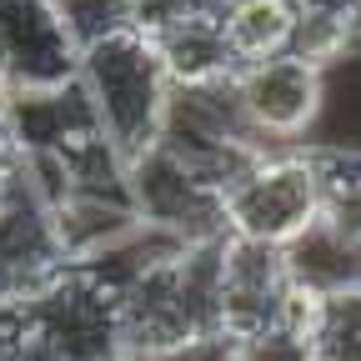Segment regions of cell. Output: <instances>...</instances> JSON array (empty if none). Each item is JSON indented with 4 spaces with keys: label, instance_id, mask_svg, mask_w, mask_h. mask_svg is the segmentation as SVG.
Listing matches in <instances>:
<instances>
[{
    "label": "cell",
    "instance_id": "cell-1",
    "mask_svg": "<svg viewBox=\"0 0 361 361\" xmlns=\"http://www.w3.org/2000/svg\"><path fill=\"white\" fill-rule=\"evenodd\" d=\"M75 85L85 90L90 116L101 135L116 146V156L130 166L161 141V116L171 80L161 71V56L146 30H116L75 56Z\"/></svg>",
    "mask_w": 361,
    "mask_h": 361
},
{
    "label": "cell",
    "instance_id": "cell-2",
    "mask_svg": "<svg viewBox=\"0 0 361 361\" xmlns=\"http://www.w3.org/2000/svg\"><path fill=\"white\" fill-rule=\"evenodd\" d=\"M326 156L322 146H261L221 186L226 236L286 251L322 221Z\"/></svg>",
    "mask_w": 361,
    "mask_h": 361
},
{
    "label": "cell",
    "instance_id": "cell-3",
    "mask_svg": "<svg viewBox=\"0 0 361 361\" xmlns=\"http://www.w3.org/2000/svg\"><path fill=\"white\" fill-rule=\"evenodd\" d=\"M16 301L66 361L121 356V276L106 261H61Z\"/></svg>",
    "mask_w": 361,
    "mask_h": 361
},
{
    "label": "cell",
    "instance_id": "cell-4",
    "mask_svg": "<svg viewBox=\"0 0 361 361\" xmlns=\"http://www.w3.org/2000/svg\"><path fill=\"white\" fill-rule=\"evenodd\" d=\"M126 196L130 211L146 231H161L171 241H221L226 216H221V186L191 161H180L166 146H151L126 166Z\"/></svg>",
    "mask_w": 361,
    "mask_h": 361
},
{
    "label": "cell",
    "instance_id": "cell-5",
    "mask_svg": "<svg viewBox=\"0 0 361 361\" xmlns=\"http://www.w3.org/2000/svg\"><path fill=\"white\" fill-rule=\"evenodd\" d=\"M236 106L256 146H306L316 116H322V85L326 75L311 71L296 56H271L256 66H241L231 75Z\"/></svg>",
    "mask_w": 361,
    "mask_h": 361
},
{
    "label": "cell",
    "instance_id": "cell-6",
    "mask_svg": "<svg viewBox=\"0 0 361 361\" xmlns=\"http://www.w3.org/2000/svg\"><path fill=\"white\" fill-rule=\"evenodd\" d=\"M286 291H291L286 251L256 246L241 236H221V246H216V331H221V341L276 326L286 311Z\"/></svg>",
    "mask_w": 361,
    "mask_h": 361
},
{
    "label": "cell",
    "instance_id": "cell-7",
    "mask_svg": "<svg viewBox=\"0 0 361 361\" xmlns=\"http://www.w3.org/2000/svg\"><path fill=\"white\" fill-rule=\"evenodd\" d=\"M161 71L171 85H206V80H226L236 75V61L226 51V35H221V16L216 11H196V16H180L166 20L156 30H146Z\"/></svg>",
    "mask_w": 361,
    "mask_h": 361
},
{
    "label": "cell",
    "instance_id": "cell-8",
    "mask_svg": "<svg viewBox=\"0 0 361 361\" xmlns=\"http://www.w3.org/2000/svg\"><path fill=\"white\" fill-rule=\"evenodd\" d=\"M221 35H226V51H231L236 71L271 61V56H286L291 51V35H296V0H221Z\"/></svg>",
    "mask_w": 361,
    "mask_h": 361
},
{
    "label": "cell",
    "instance_id": "cell-9",
    "mask_svg": "<svg viewBox=\"0 0 361 361\" xmlns=\"http://www.w3.org/2000/svg\"><path fill=\"white\" fill-rule=\"evenodd\" d=\"M311 346L316 361H361V281L322 296V311L311 322Z\"/></svg>",
    "mask_w": 361,
    "mask_h": 361
},
{
    "label": "cell",
    "instance_id": "cell-10",
    "mask_svg": "<svg viewBox=\"0 0 361 361\" xmlns=\"http://www.w3.org/2000/svg\"><path fill=\"white\" fill-rule=\"evenodd\" d=\"M326 196H322V226L351 246H361V151H326Z\"/></svg>",
    "mask_w": 361,
    "mask_h": 361
},
{
    "label": "cell",
    "instance_id": "cell-11",
    "mask_svg": "<svg viewBox=\"0 0 361 361\" xmlns=\"http://www.w3.org/2000/svg\"><path fill=\"white\" fill-rule=\"evenodd\" d=\"M45 6H51L56 25L66 30V40L75 45V56L85 45L135 25V0H45Z\"/></svg>",
    "mask_w": 361,
    "mask_h": 361
},
{
    "label": "cell",
    "instance_id": "cell-12",
    "mask_svg": "<svg viewBox=\"0 0 361 361\" xmlns=\"http://www.w3.org/2000/svg\"><path fill=\"white\" fill-rule=\"evenodd\" d=\"M226 356L231 361H316V346H311V331L276 322V326L226 341Z\"/></svg>",
    "mask_w": 361,
    "mask_h": 361
},
{
    "label": "cell",
    "instance_id": "cell-13",
    "mask_svg": "<svg viewBox=\"0 0 361 361\" xmlns=\"http://www.w3.org/2000/svg\"><path fill=\"white\" fill-rule=\"evenodd\" d=\"M0 361H66V356L30 326L20 301H0Z\"/></svg>",
    "mask_w": 361,
    "mask_h": 361
},
{
    "label": "cell",
    "instance_id": "cell-14",
    "mask_svg": "<svg viewBox=\"0 0 361 361\" xmlns=\"http://www.w3.org/2000/svg\"><path fill=\"white\" fill-rule=\"evenodd\" d=\"M301 16H346V20H361V0H296Z\"/></svg>",
    "mask_w": 361,
    "mask_h": 361
},
{
    "label": "cell",
    "instance_id": "cell-15",
    "mask_svg": "<svg viewBox=\"0 0 361 361\" xmlns=\"http://www.w3.org/2000/svg\"><path fill=\"white\" fill-rule=\"evenodd\" d=\"M151 361H231V356H226V341H206V346H186V351L151 356Z\"/></svg>",
    "mask_w": 361,
    "mask_h": 361
},
{
    "label": "cell",
    "instance_id": "cell-16",
    "mask_svg": "<svg viewBox=\"0 0 361 361\" xmlns=\"http://www.w3.org/2000/svg\"><path fill=\"white\" fill-rule=\"evenodd\" d=\"M106 361H126V356H106Z\"/></svg>",
    "mask_w": 361,
    "mask_h": 361
}]
</instances>
